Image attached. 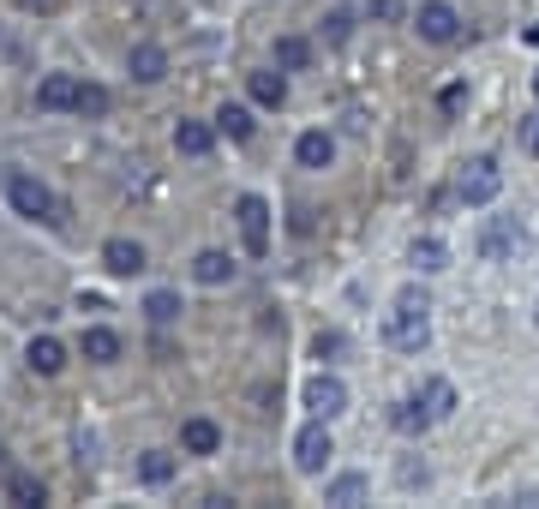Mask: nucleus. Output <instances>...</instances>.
I'll return each instance as SVG.
<instances>
[{"mask_svg":"<svg viewBox=\"0 0 539 509\" xmlns=\"http://www.w3.org/2000/svg\"><path fill=\"white\" fill-rule=\"evenodd\" d=\"M534 96H539V66H534Z\"/></svg>","mask_w":539,"mask_h":509,"instance_id":"obj_36","label":"nucleus"},{"mask_svg":"<svg viewBox=\"0 0 539 509\" xmlns=\"http://www.w3.org/2000/svg\"><path fill=\"white\" fill-rule=\"evenodd\" d=\"M312 354H318V360H336V354H342V336H336V330L312 336Z\"/></svg>","mask_w":539,"mask_h":509,"instance_id":"obj_32","label":"nucleus"},{"mask_svg":"<svg viewBox=\"0 0 539 509\" xmlns=\"http://www.w3.org/2000/svg\"><path fill=\"white\" fill-rule=\"evenodd\" d=\"M0 186H6V204H12L24 222H54V192H48L36 174H24V168H6V174H0Z\"/></svg>","mask_w":539,"mask_h":509,"instance_id":"obj_2","label":"nucleus"},{"mask_svg":"<svg viewBox=\"0 0 539 509\" xmlns=\"http://www.w3.org/2000/svg\"><path fill=\"white\" fill-rule=\"evenodd\" d=\"M144 318H150L156 330L174 324V318H180V294H174V288H150V294H144Z\"/></svg>","mask_w":539,"mask_h":509,"instance_id":"obj_19","label":"nucleus"},{"mask_svg":"<svg viewBox=\"0 0 539 509\" xmlns=\"http://www.w3.org/2000/svg\"><path fill=\"white\" fill-rule=\"evenodd\" d=\"M246 90H252L258 108H282L288 102V78L282 72H246Z\"/></svg>","mask_w":539,"mask_h":509,"instance_id":"obj_15","label":"nucleus"},{"mask_svg":"<svg viewBox=\"0 0 539 509\" xmlns=\"http://www.w3.org/2000/svg\"><path fill=\"white\" fill-rule=\"evenodd\" d=\"M24 366H30L36 378H60V372H66V348H60L54 336H30V348H24Z\"/></svg>","mask_w":539,"mask_h":509,"instance_id":"obj_12","label":"nucleus"},{"mask_svg":"<svg viewBox=\"0 0 539 509\" xmlns=\"http://www.w3.org/2000/svg\"><path fill=\"white\" fill-rule=\"evenodd\" d=\"M462 102H468V84H444L438 108H444V114H462Z\"/></svg>","mask_w":539,"mask_h":509,"instance_id":"obj_30","label":"nucleus"},{"mask_svg":"<svg viewBox=\"0 0 539 509\" xmlns=\"http://www.w3.org/2000/svg\"><path fill=\"white\" fill-rule=\"evenodd\" d=\"M252 126H258V120H252V108H246V102H222V108H216V132H222V138L246 144V138H252Z\"/></svg>","mask_w":539,"mask_h":509,"instance_id":"obj_16","label":"nucleus"},{"mask_svg":"<svg viewBox=\"0 0 539 509\" xmlns=\"http://www.w3.org/2000/svg\"><path fill=\"white\" fill-rule=\"evenodd\" d=\"M6 480H12V474H6V450H0V486H6Z\"/></svg>","mask_w":539,"mask_h":509,"instance_id":"obj_34","label":"nucleus"},{"mask_svg":"<svg viewBox=\"0 0 539 509\" xmlns=\"http://www.w3.org/2000/svg\"><path fill=\"white\" fill-rule=\"evenodd\" d=\"M306 414L312 420H336V414H348V384L336 378V372H318V378H306Z\"/></svg>","mask_w":539,"mask_h":509,"instance_id":"obj_6","label":"nucleus"},{"mask_svg":"<svg viewBox=\"0 0 539 509\" xmlns=\"http://www.w3.org/2000/svg\"><path fill=\"white\" fill-rule=\"evenodd\" d=\"M414 30L426 36V42H456L462 36V12L450 6V0H420V12H414Z\"/></svg>","mask_w":539,"mask_h":509,"instance_id":"obj_7","label":"nucleus"},{"mask_svg":"<svg viewBox=\"0 0 539 509\" xmlns=\"http://www.w3.org/2000/svg\"><path fill=\"white\" fill-rule=\"evenodd\" d=\"M360 498H366V474H342L324 486V504H360Z\"/></svg>","mask_w":539,"mask_h":509,"instance_id":"obj_25","label":"nucleus"},{"mask_svg":"<svg viewBox=\"0 0 539 509\" xmlns=\"http://www.w3.org/2000/svg\"><path fill=\"white\" fill-rule=\"evenodd\" d=\"M504 246H510V228H486L480 252H486V258H504Z\"/></svg>","mask_w":539,"mask_h":509,"instance_id":"obj_31","label":"nucleus"},{"mask_svg":"<svg viewBox=\"0 0 539 509\" xmlns=\"http://www.w3.org/2000/svg\"><path fill=\"white\" fill-rule=\"evenodd\" d=\"M234 222H240L246 252L264 258V252H270V204H264L258 192H240V198H234Z\"/></svg>","mask_w":539,"mask_h":509,"instance_id":"obj_4","label":"nucleus"},{"mask_svg":"<svg viewBox=\"0 0 539 509\" xmlns=\"http://www.w3.org/2000/svg\"><path fill=\"white\" fill-rule=\"evenodd\" d=\"M192 282H204V288L234 282V258H228V252H216V246H210V252H198V258H192Z\"/></svg>","mask_w":539,"mask_h":509,"instance_id":"obj_14","label":"nucleus"},{"mask_svg":"<svg viewBox=\"0 0 539 509\" xmlns=\"http://www.w3.org/2000/svg\"><path fill=\"white\" fill-rule=\"evenodd\" d=\"M384 342L402 348V354H420V348L432 342V300H426L420 288H402V294L390 300V312H384Z\"/></svg>","mask_w":539,"mask_h":509,"instance_id":"obj_1","label":"nucleus"},{"mask_svg":"<svg viewBox=\"0 0 539 509\" xmlns=\"http://www.w3.org/2000/svg\"><path fill=\"white\" fill-rule=\"evenodd\" d=\"M210 144H216V126H204V120H180L174 126V150L180 156H210Z\"/></svg>","mask_w":539,"mask_h":509,"instance_id":"obj_17","label":"nucleus"},{"mask_svg":"<svg viewBox=\"0 0 539 509\" xmlns=\"http://www.w3.org/2000/svg\"><path fill=\"white\" fill-rule=\"evenodd\" d=\"M456 192H462V204H468V210H486V204H492V198L504 192V168H498L492 156H474V162L462 168Z\"/></svg>","mask_w":539,"mask_h":509,"instance_id":"obj_3","label":"nucleus"},{"mask_svg":"<svg viewBox=\"0 0 539 509\" xmlns=\"http://www.w3.org/2000/svg\"><path fill=\"white\" fill-rule=\"evenodd\" d=\"M390 426H396L402 438H414V432H426V426H432V408H420V402H396Z\"/></svg>","mask_w":539,"mask_h":509,"instance_id":"obj_22","label":"nucleus"},{"mask_svg":"<svg viewBox=\"0 0 539 509\" xmlns=\"http://www.w3.org/2000/svg\"><path fill=\"white\" fill-rule=\"evenodd\" d=\"M324 36H330V42H348V36H354V12H348V6H336V12L324 18Z\"/></svg>","mask_w":539,"mask_h":509,"instance_id":"obj_28","label":"nucleus"},{"mask_svg":"<svg viewBox=\"0 0 539 509\" xmlns=\"http://www.w3.org/2000/svg\"><path fill=\"white\" fill-rule=\"evenodd\" d=\"M330 456H336V444H330V420H312V426L294 432V468H300V474H324Z\"/></svg>","mask_w":539,"mask_h":509,"instance_id":"obj_5","label":"nucleus"},{"mask_svg":"<svg viewBox=\"0 0 539 509\" xmlns=\"http://www.w3.org/2000/svg\"><path fill=\"white\" fill-rule=\"evenodd\" d=\"M138 480H144V486H168V480H174V456L144 450V456H138Z\"/></svg>","mask_w":539,"mask_h":509,"instance_id":"obj_23","label":"nucleus"},{"mask_svg":"<svg viewBox=\"0 0 539 509\" xmlns=\"http://www.w3.org/2000/svg\"><path fill=\"white\" fill-rule=\"evenodd\" d=\"M144 264H150V258H144L138 240H108V246H102V270H108V276H138Z\"/></svg>","mask_w":539,"mask_h":509,"instance_id":"obj_13","label":"nucleus"},{"mask_svg":"<svg viewBox=\"0 0 539 509\" xmlns=\"http://www.w3.org/2000/svg\"><path fill=\"white\" fill-rule=\"evenodd\" d=\"M24 6H54V0H24Z\"/></svg>","mask_w":539,"mask_h":509,"instance_id":"obj_35","label":"nucleus"},{"mask_svg":"<svg viewBox=\"0 0 539 509\" xmlns=\"http://www.w3.org/2000/svg\"><path fill=\"white\" fill-rule=\"evenodd\" d=\"M84 360L114 366V360H120V336H114L108 324H90V330H84Z\"/></svg>","mask_w":539,"mask_h":509,"instance_id":"obj_18","label":"nucleus"},{"mask_svg":"<svg viewBox=\"0 0 539 509\" xmlns=\"http://www.w3.org/2000/svg\"><path fill=\"white\" fill-rule=\"evenodd\" d=\"M6 498H12V504H24V509H36L42 498H48V492H42V480H30V474H12V480H6Z\"/></svg>","mask_w":539,"mask_h":509,"instance_id":"obj_27","label":"nucleus"},{"mask_svg":"<svg viewBox=\"0 0 539 509\" xmlns=\"http://www.w3.org/2000/svg\"><path fill=\"white\" fill-rule=\"evenodd\" d=\"M414 264H420V276H438V270H450V246L444 240H414Z\"/></svg>","mask_w":539,"mask_h":509,"instance_id":"obj_21","label":"nucleus"},{"mask_svg":"<svg viewBox=\"0 0 539 509\" xmlns=\"http://www.w3.org/2000/svg\"><path fill=\"white\" fill-rule=\"evenodd\" d=\"M72 114H84V120H102V114H108V90H102V84H78V102H72Z\"/></svg>","mask_w":539,"mask_h":509,"instance_id":"obj_26","label":"nucleus"},{"mask_svg":"<svg viewBox=\"0 0 539 509\" xmlns=\"http://www.w3.org/2000/svg\"><path fill=\"white\" fill-rule=\"evenodd\" d=\"M126 72H132L138 84H156V78L168 72V48H162V42H132V54H126Z\"/></svg>","mask_w":539,"mask_h":509,"instance_id":"obj_10","label":"nucleus"},{"mask_svg":"<svg viewBox=\"0 0 539 509\" xmlns=\"http://www.w3.org/2000/svg\"><path fill=\"white\" fill-rule=\"evenodd\" d=\"M522 144H528V150H539V120H528V126H522Z\"/></svg>","mask_w":539,"mask_h":509,"instance_id":"obj_33","label":"nucleus"},{"mask_svg":"<svg viewBox=\"0 0 539 509\" xmlns=\"http://www.w3.org/2000/svg\"><path fill=\"white\" fill-rule=\"evenodd\" d=\"M180 450H186V456H216V450H222V426L204 420V414L180 420Z\"/></svg>","mask_w":539,"mask_h":509,"instance_id":"obj_9","label":"nucleus"},{"mask_svg":"<svg viewBox=\"0 0 539 509\" xmlns=\"http://www.w3.org/2000/svg\"><path fill=\"white\" fill-rule=\"evenodd\" d=\"M306 60H312V42L306 36H276V66L282 72H300Z\"/></svg>","mask_w":539,"mask_h":509,"instance_id":"obj_20","label":"nucleus"},{"mask_svg":"<svg viewBox=\"0 0 539 509\" xmlns=\"http://www.w3.org/2000/svg\"><path fill=\"white\" fill-rule=\"evenodd\" d=\"M294 162H300L306 174H324V168L336 162V138H330L324 126H312V132H300V138H294Z\"/></svg>","mask_w":539,"mask_h":509,"instance_id":"obj_8","label":"nucleus"},{"mask_svg":"<svg viewBox=\"0 0 539 509\" xmlns=\"http://www.w3.org/2000/svg\"><path fill=\"white\" fill-rule=\"evenodd\" d=\"M78 102V78L72 72H48L42 84H36V108L42 114H60V108H72Z\"/></svg>","mask_w":539,"mask_h":509,"instance_id":"obj_11","label":"nucleus"},{"mask_svg":"<svg viewBox=\"0 0 539 509\" xmlns=\"http://www.w3.org/2000/svg\"><path fill=\"white\" fill-rule=\"evenodd\" d=\"M426 408H432V420H450L456 414V384L450 378H432L426 384Z\"/></svg>","mask_w":539,"mask_h":509,"instance_id":"obj_24","label":"nucleus"},{"mask_svg":"<svg viewBox=\"0 0 539 509\" xmlns=\"http://www.w3.org/2000/svg\"><path fill=\"white\" fill-rule=\"evenodd\" d=\"M402 12H408L402 0H366V18H372V24H396Z\"/></svg>","mask_w":539,"mask_h":509,"instance_id":"obj_29","label":"nucleus"}]
</instances>
